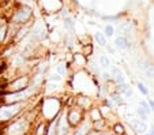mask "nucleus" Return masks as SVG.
I'll return each instance as SVG.
<instances>
[{"mask_svg": "<svg viewBox=\"0 0 154 135\" xmlns=\"http://www.w3.org/2000/svg\"><path fill=\"white\" fill-rule=\"evenodd\" d=\"M100 62H101V64L104 66V67L109 66V60H108V57H105V56H101V59H100Z\"/></svg>", "mask_w": 154, "mask_h": 135, "instance_id": "ddd939ff", "label": "nucleus"}, {"mask_svg": "<svg viewBox=\"0 0 154 135\" xmlns=\"http://www.w3.org/2000/svg\"><path fill=\"white\" fill-rule=\"evenodd\" d=\"M86 135H98V134H97V131H89Z\"/></svg>", "mask_w": 154, "mask_h": 135, "instance_id": "aec40b11", "label": "nucleus"}, {"mask_svg": "<svg viewBox=\"0 0 154 135\" xmlns=\"http://www.w3.org/2000/svg\"><path fill=\"white\" fill-rule=\"evenodd\" d=\"M105 34L106 35H113V27H112L111 25L105 27Z\"/></svg>", "mask_w": 154, "mask_h": 135, "instance_id": "f8f14e48", "label": "nucleus"}, {"mask_svg": "<svg viewBox=\"0 0 154 135\" xmlns=\"http://www.w3.org/2000/svg\"><path fill=\"white\" fill-rule=\"evenodd\" d=\"M79 119H81V115L76 111H71L70 115H68V121H70V124H72V126L79 123Z\"/></svg>", "mask_w": 154, "mask_h": 135, "instance_id": "f03ea898", "label": "nucleus"}, {"mask_svg": "<svg viewBox=\"0 0 154 135\" xmlns=\"http://www.w3.org/2000/svg\"><path fill=\"white\" fill-rule=\"evenodd\" d=\"M115 132H116V134H119V135L124 134V128H123L122 124H116V126H115Z\"/></svg>", "mask_w": 154, "mask_h": 135, "instance_id": "9d476101", "label": "nucleus"}, {"mask_svg": "<svg viewBox=\"0 0 154 135\" xmlns=\"http://www.w3.org/2000/svg\"><path fill=\"white\" fill-rule=\"evenodd\" d=\"M116 45L119 48H123V49H124V48H127V40H125L124 37H117L116 38Z\"/></svg>", "mask_w": 154, "mask_h": 135, "instance_id": "20e7f679", "label": "nucleus"}, {"mask_svg": "<svg viewBox=\"0 0 154 135\" xmlns=\"http://www.w3.org/2000/svg\"><path fill=\"white\" fill-rule=\"evenodd\" d=\"M96 40H97V42H98L100 45H105V44H106V41H105V37L101 34V33H97V34H96Z\"/></svg>", "mask_w": 154, "mask_h": 135, "instance_id": "0eeeda50", "label": "nucleus"}, {"mask_svg": "<svg viewBox=\"0 0 154 135\" xmlns=\"http://www.w3.org/2000/svg\"><path fill=\"white\" fill-rule=\"evenodd\" d=\"M150 135H154V126H153V128H151V132H150Z\"/></svg>", "mask_w": 154, "mask_h": 135, "instance_id": "412c9836", "label": "nucleus"}, {"mask_svg": "<svg viewBox=\"0 0 154 135\" xmlns=\"http://www.w3.org/2000/svg\"><path fill=\"white\" fill-rule=\"evenodd\" d=\"M145 135H150V134H145Z\"/></svg>", "mask_w": 154, "mask_h": 135, "instance_id": "4be33fe9", "label": "nucleus"}, {"mask_svg": "<svg viewBox=\"0 0 154 135\" xmlns=\"http://www.w3.org/2000/svg\"><path fill=\"white\" fill-rule=\"evenodd\" d=\"M143 71L146 72V75L149 76V78H151V76H154V67L150 64H147V63H145V66H142Z\"/></svg>", "mask_w": 154, "mask_h": 135, "instance_id": "7ed1b4c3", "label": "nucleus"}, {"mask_svg": "<svg viewBox=\"0 0 154 135\" xmlns=\"http://www.w3.org/2000/svg\"><path fill=\"white\" fill-rule=\"evenodd\" d=\"M119 90L120 91H125V90H127V86L123 85V83H120V85H119Z\"/></svg>", "mask_w": 154, "mask_h": 135, "instance_id": "a211bd4d", "label": "nucleus"}, {"mask_svg": "<svg viewBox=\"0 0 154 135\" xmlns=\"http://www.w3.org/2000/svg\"><path fill=\"white\" fill-rule=\"evenodd\" d=\"M137 113H138V116H139V118L142 119L143 121H145L146 119H147V112H146L145 109H140V108H139V109L137 111Z\"/></svg>", "mask_w": 154, "mask_h": 135, "instance_id": "6e6552de", "label": "nucleus"}, {"mask_svg": "<svg viewBox=\"0 0 154 135\" xmlns=\"http://www.w3.org/2000/svg\"><path fill=\"white\" fill-rule=\"evenodd\" d=\"M134 126H135V128H137V131L138 132H143V131H146V124L143 123H140V120L139 121H134Z\"/></svg>", "mask_w": 154, "mask_h": 135, "instance_id": "39448f33", "label": "nucleus"}, {"mask_svg": "<svg viewBox=\"0 0 154 135\" xmlns=\"http://www.w3.org/2000/svg\"><path fill=\"white\" fill-rule=\"evenodd\" d=\"M29 17H30V10L29 8L18 10L17 14H15V22H25Z\"/></svg>", "mask_w": 154, "mask_h": 135, "instance_id": "f257e3e1", "label": "nucleus"}, {"mask_svg": "<svg viewBox=\"0 0 154 135\" xmlns=\"http://www.w3.org/2000/svg\"><path fill=\"white\" fill-rule=\"evenodd\" d=\"M149 108H150L151 111H154V101L151 100V98H150V100H149Z\"/></svg>", "mask_w": 154, "mask_h": 135, "instance_id": "f3484780", "label": "nucleus"}, {"mask_svg": "<svg viewBox=\"0 0 154 135\" xmlns=\"http://www.w3.org/2000/svg\"><path fill=\"white\" fill-rule=\"evenodd\" d=\"M140 106H142V108H143V109H145V111H146V112H147V115H149V113H150V108H149V105H147V104H146V103H145V101H140Z\"/></svg>", "mask_w": 154, "mask_h": 135, "instance_id": "4468645a", "label": "nucleus"}, {"mask_svg": "<svg viewBox=\"0 0 154 135\" xmlns=\"http://www.w3.org/2000/svg\"><path fill=\"white\" fill-rule=\"evenodd\" d=\"M64 71H66V68H64L63 66H61V64L57 66V72H59V74H64Z\"/></svg>", "mask_w": 154, "mask_h": 135, "instance_id": "dca6fc26", "label": "nucleus"}, {"mask_svg": "<svg viewBox=\"0 0 154 135\" xmlns=\"http://www.w3.org/2000/svg\"><path fill=\"white\" fill-rule=\"evenodd\" d=\"M75 135H86V131H85V126L83 127H81V128L76 131V134Z\"/></svg>", "mask_w": 154, "mask_h": 135, "instance_id": "2eb2a0df", "label": "nucleus"}, {"mask_svg": "<svg viewBox=\"0 0 154 135\" xmlns=\"http://www.w3.org/2000/svg\"><path fill=\"white\" fill-rule=\"evenodd\" d=\"M131 94H132V90H131V89H127V90H125V96H127V97H130Z\"/></svg>", "mask_w": 154, "mask_h": 135, "instance_id": "6ab92c4d", "label": "nucleus"}, {"mask_svg": "<svg viewBox=\"0 0 154 135\" xmlns=\"http://www.w3.org/2000/svg\"><path fill=\"white\" fill-rule=\"evenodd\" d=\"M4 37H6V26L0 27V42L4 40Z\"/></svg>", "mask_w": 154, "mask_h": 135, "instance_id": "9b49d317", "label": "nucleus"}, {"mask_svg": "<svg viewBox=\"0 0 154 135\" xmlns=\"http://www.w3.org/2000/svg\"><path fill=\"white\" fill-rule=\"evenodd\" d=\"M113 74H115V79H116V81H117V82H119V83H123V81H124V78H123L122 72H120V71L117 70V68H116V70L113 71Z\"/></svg>", "mask_w": 154, "mask_h": 135, "instance_id": "423d86ee", "label": "nucleus"}, {"mask_svg": "<svg viewBox=\"0 0 154 135\" xmlns=\"http://www.w3.org/2000/svg\"><path fill=\"white\" fill-rule=\"evenodd\" d=\"M137 87L139 89V91H140V93H142V94H145V96L149 93V90H147V89H146V86L143 85V83H140V82H139V83H138V85H137Z\"/></svg>", "mask_w": 154, "mask_h": 135, "instance_id": "1a4fd4ad", "label": "nucleus"}]
</instances>
